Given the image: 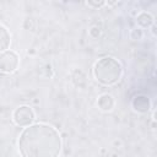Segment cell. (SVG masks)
<instances>
[{"label":"cell","instance_id":"6da1fadb","mask_svg":"<svg viewBox=\"0 0 157 157\" xmlns=\"http://www.w3.org/2000/svg\"><path fill=\"white\" fill-rule=\"evenodd\" d=\"M18 151L22 157H58L61 151L60 134L52 125L32 124L21 132Z\"/></svg>","mask_w":157,"mask_h":157},{"label":"cell","instance_id":"7a4b0ae2","mask_svg":"<svg viewBox=\"0 0 157 157\" xmlns=\"http://www.w3.org/2000/svg\"><path fill=\"white\" fill-rule=\"evenodd\" d=\"M123 75V66L119 60L113 56H103L98 59L93 66L94 78L105 86L117 83Z\"/></svg>","mask_w":157,"mask_h":157},{"label":"cell","instance_id":"3957f363","mask_svg":"<svg viewBox=\"0 0 157 157\" xmlns=\"http://www.w3.org/2000/svg\"><path fill=\"white\" fill-rule=\"evenodd\" d=\"M13 123L18 126H29L36 119L34 110L29 105H20L12 113Z\"/></svg>","mask_w":157,"mask_h":157},{"label":"cell","instance_id":"277c9868","mask_svg":"<svg viewBox=\"0 0 157 157\" xmlns=\"http://www.w3.org/2000/svg\"><path fill=\"white\" fill-rule=\"evenodd\" d=\"M20 64V56L13 50H5L0 54V71L4 74L13 72Z\"/></svg>","mask_w":157,"mask_h":157},{"label":"cell","instance_id":"5b68a950","mask_svg":"<svg viewBox=\"0 0 157 157\" xmlns=\"http://www.w3.org/2000/svg\"><path fill=\"white\" fill-rule=\"evenodd\" d=\"M131 107L137 113H147L151 108V101L145 94H137L132 98Z\"/></svg>","mask_w":157,"mask_h":157},{"label":"cell","instance_id":"8992f818","mask_svg":"<svg viewBox=\"0 0 157 157\" xmlns=\"http://www.w3.org/2000/svg\"><path fill=\"white\" fill-rule=\"evenodd\" d=\"M97 105H98V108H99L101 110H103V112H110V110L113 109V107H114V99H113V97H112L110 94L104 93V94H102V96L98 98Z\"/></svg>","mask_w":157,"mask_h":157},{"label":"cell","instance_id":"52a82bcc","mask_svg":"<svg viewBox=\"0 0 157 157\" xmlns=\"http://www.w3.org/2000/svg\"><path fill=\"white\" fill-rule=\"evenodd\" d=\"M10 44H11V34L5 26L0 25V54L7 50Z\"/></svg>","mask_w":157,"mask_h":157},{"label":"cell","instance_id":"ba28073f","mask_svg":"<svg viewBox=\"0 0 157 157\" xmlns=\"http://www.w3.org/2000/svg\"><path fill=\"white\" fill-rule=\"evenodd\" d=\"M155 20H153V16L150 13V12H146V11H142L140 12L137 16H136V23L142 27V28H148L153 25Z\"/></svg>","mask_w":157,"mask_h":157},{"label":"cell","instance_id":"9c48e42d","mask_svg":"<svg viewBox=\"0 0 157 157\" xmlns=\"http://www.w3.org/2000/svg\"><path fill=\"white\" fill-rule=\"evenodd\" d=\"M130 38L132 40H141L144 38V31L141 28H134V29H131Z\"/></svg>","mask_w":157,"mask_h":157},{"label":"cell","instance_id":"30bf717a","mask_svg":"<svg viewBox=\"0 0 157 157\" xmlns=\"http://www.w3.org/2000/svg\"><path fill=\"white\" fill-rule=\"evenodd\" d=\"M88 32H90V36H91L92 38H98V37H99V34H101V29H99L97 26L91 27Z\"/></svg>","mask_w":157,"mask_h":157},{"label":"cell","instance_id":"8fae6325","mask_svg":"<svg viewBox=\"0 0 157 157\" xmlns=\"http://www.w3.org/2000/svg\"><path fill=\"white\" fill-rule=\"evenodd\" d=\"M86 4H87L88 6H93V7H97V9H98V7H102V6H103V5L105 4V2H104V1H99V2H93V1H88V2H86Z\"/></svg>","mask_w":157,"mask_h":157}]
</instances>
